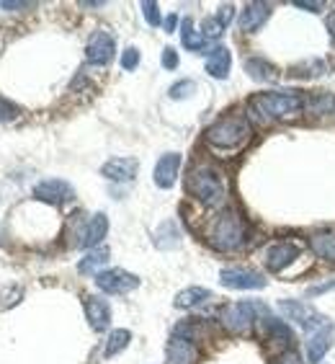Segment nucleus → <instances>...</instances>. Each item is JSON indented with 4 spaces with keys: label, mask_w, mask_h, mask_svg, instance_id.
I'll return each mask as SVG.
<instances>
[{
    "label": "nucleus",
    "mask_w": 335,
    "mask_h": 364,
    "mask_svg": "<svg viewBox=\"0 0 335 364\" xmlns=\"http://www.w3.org/2000/svg\"><path fill=\"white\" fill-rule=\"evenodd\" d=\"M109 256H111V251L106 248V245H98V248H93L91 253H85L83 259H80V264H77V272L80 274H96V269H101L109 261Z\"/></svg>",
    "instance_id": "25"
},
{
    "label": "nucleus",
    "mask_w": 335,
    "mask_h": 364,
    "mask_svg": "<svg viewBox=\"0 0 335 364\" xmlns=\"http://www.w3.org/2000/svg\"><path fill=\"white\" fill-rule=\"evenodd\" d=\"M178 171H181V155L178 153H165L160 155V161L155 163V183L160 186V189H170L178 178Z\"/></svg>",
    "instance_id": "15"
},
{
    "label": "nucleus",
    "mask_w": 335,
    "mask_h": 364,
    "mask_svg": "<svg viewBox=\"0 0 335 364\" xmlns=\"http://www.w3.org/2000/svg\"><path fill=\"white\" fill-rule=\"evenodd\" d=\"M0 8H6V11H28V8H34V3H11V0H3Z\"/></svg>",
    "instance_id": "39"
},
{
    "label": "nucleus",
    "mask_w": 335,
    "mask_h": 364,
    "mask_svg": "<svg viewBox=\"0 0 335 364\" xmlns=\"http://www.w3.org/2000/svg\"><path fill=\"white\" fill-rule=\"evenodd\" d=\"M309 248L317 259H325L328 264H335V232L325 230V232H314L309 238Z\"/></svg>",
    "instance_id": "20"
},
{
    "label": "nucleus",
    "mask_w": 335,
    "mask_h": 364,
    "mask_svg": "<svg viewBox=\"0 0 335 364\" xmlns=\"http://www.w3.org/2000/svg\"><path fill=\"white\" fill-rule=\"evenodd\" d=\"M312 114H330L335 109V98L333 93H312L304 104Z\"/></svg>",
    "instance_id": "28"
},
{
    "label": "nucleus",
    "mask_w": 335,
    "mask_h": 364,
    "mask_svg": "<svg viewBox=\"0 0 335 364\" xmlns=\"http://www.w3.org/2000/svg\"><path fill=\"white\" fill-rule=\"evenodd\" d=\"M34 196L39 202H47V204H67L75 199V189H72L70 183L62 181V178H44L34 186Z\"/></svg>",
    "instance_id": "10"
},
{
    "label": "nucleus",
    "mask_w": 335,
    "mask_h": 364,
    "mask_svg": "<svg viewBox=\"0 0 335 364\" xmlns=\"http://www.w3.org/2000/svg\"><path fill=\"white\" fill-rule=\"evenodd\" d=\"M196 91L194 80H178L175 85H170V98H189Z\"/></svg>",
    "instance_id": "32"
},
{
    "label": "nucleus",
    "mask_w": 335,
    "mask_h": 364,
    "mask_svg": "<svg viewBox=\"0 0 335 364\" xmlns=\"http://www.w3.org/2000/svg\"><path fill=\"white\" fill-rule=\"evenodd\" d=\"M96 287L106 294H126L140 287V279L124 269H106L96 274Z\"/></svg>",
    "instance_id": "6"
},
{
    "label": "nucleus",
    "mask_w": 335,
    "mask_h": 364,
    "mask_svg": "<svg viewBox=\"0 0 335 364\" xmlns=\"http://www.w3.org/2000/svg\"><path fill=\"white\" fill-rule=\"evenodd\" d=\"M18 114H21V109H18L13 101H8V98L0 96V122H13Z\"/></svg>",
    "instance_id": "31"
},
{
    "label": "nucleus",
    "mask_w": 335,
    "mask_h": 364,
    "mask_svg": "<svg viewBox=\"0 0 335 364\" xmlns=\"http://www.w3.org/2000/svg\"><path fill=\"white\" fill-rule=\"evenodd\" d=\"M137 65H140V49L126 47L124 55H121V68H124V70H134Z\"/></svg>",
    "instance_id": "34"
},
{
    "label": "nucleus",
    "mask_w": 335,
    "mask_h": 364,
    "mask_svg": "<svg viewBox=\"0 0 335 364\" xmlns=\"http://www.w3.org/2000/svg\"><path fill=\"white\" fill-rule=\"evenodd\" d=\"M116 55V39L114 34H109L106 28H98L93 31L91 39H88V47H85V57L91 65H109Z\"/></svg>",
    "instance_id": "9"
},
{
    "label": "nucleus",
    "mask_w": 335,
    "mask_h": 364,
    "mask_svg": "<svg viewBox=\"0 0 335 364\" xmlns=\"http://www.w3.org/2000/svg\"><path fill=\"white\" fill-rule=\"evenodd\" d=\"M245 73H248L253 80H260V83H271V80L279 77V70H276L268 60H263V57H248V60H245Z\"/></svg>",
    "instance_id": "21"
},
{
    "label": "nucleus",
    "mask_w": 335,
    "mask_h": 364,
    "mask_svg": "<svg viewBox=\"0 0 335 364\" xmlns=\"http://www.w3.org/2000/svg\"><path fill=\"white\" fill-rule=\"evenodd\" d=\"M219 284L227 289H260L265 287L263 274L248 267H232L219 272Z\"/></svg>",
    "instance_id": "8"
},
{
    "label": "nucleus",
    "mask_w": 335,
    "mask_h": 364,
    "mask_svg": "<svg viewBox=\"0 0 335 364\" xmlns=\"http://www.w3.org/2000/svg\"><path fill=\"white\" fill-rule=\"evenodd\" d=\"M245 240H248V225H245V220L240 218L235 210L222 212V215L212 223L209 243L214 245L216 251H222V253L238 251V248L245 245Z\"/></svg>",
    "instance_id": "3"
},
{
    "label": "nucleus",
    "mask_w": 335,
    "mask_h": 364,
    "mask_svg": "<svg viewBox=\"0 0 335 364\" xmlns=\"http://www.w3.org/2000/svg\"><path fill=\"white\" fill-rule=\"evenodd\" d=\"M222 31H224V26L216 18H204V23H202V34L207 36V39H216V36H222Z\"/></svg>",
    "instance_id": "33"
},
{
    "label": "nucleus",
    "mask_w": 335,
    "mask_h": 364,
    "mask_svg": "<svg viewBox=\"0 0 335 364\" xmlns=\"http://www.w3.org/2000/svg\"><path fill=\"white\" fill-rule=\"evenodd\" d=\"M163 68H165V70H175V68H178V52H175L173 47L163 49Z\"/></svg>",
    "instance_id": "36"
},
{
    "label": "nucleus",
    "mask_w": 335,
    "mask_h": 364,
    "mask_svg": "<svg viewBox=\"0 0 335 364\" xmlns=\"http://www.w3.org/2000/svg\"><path fill=\"white\" fill-rule=\"evenodd\" d=\"M263 336L268 338L271 343H281V346H292L294 336L292 331H289L287 323H281L279 318H271V316H263Z\"/></svg>",
    "instance_id": "19"
},
{
    "label": "nucleus",
    "mask_w": 335,
    "mask_h": 364,
    "mask_svg": "<svg viewBox=\"0 0 335 364\" xmlns=\"http://www.w3.org/2000/svg\"><path fill=\"white\" fill-rule=\"evenodd\" d=\"M175 26H178V16L170 14V16H168V18H165V31H168V34H173Z\"/></svg>",
    "instance_id": "42"
},
{
    "label": "nucleus",
    "mask_w": 335,
    "mask_h": 364,
    "mask_svg": "<svg viewBox=\"0 0 335 364\" xmlns=\"http://www.w3.org/2000/svg\"><path fill=\"white\" fill-rule=\"evenodd\" d=\"M230 65H232V55L227 47H214L207 52V73L216 80H224L230 75Z\"/></svg>",
    "instance_id": "18"
},
{
    "label": "nucleus",
    "mask_w": 335,
    "mask_h": 364,
    "mask_svg": "<svg viewBox=\"0 0 335 364\" xmlns=\"http://www.w3.org/2000/svg\"><path fill=\"white\" fill-rule=\"evenodd\" d=\"M232 14H235V8H232V6H222V8H219V14H216V21L222 23V26H227V23L232 21Z\"/></svg>",
    "instance_id": "38"
},
{
    "label": "nucleus",
    "mask_w": 335,
    "mask_h": 364,
    "mask_svg": "<svg viewBox=\"0 0 335 364\" xmlns=\"http://www.w3.org/2000/svg\"><path fill=\"white\" fill-rule=\"evenodd\" d=\"M189 191L204 207H216L224 199V181L212 166H196L189 173Z\"/></svg>",
    "instance_id": "4"
},
{
    "label": "nucleus",
    "mask_w": 335,
    "mask_h": 364,
    "mask_svg": "<svg viewBox=\"0 0 335 364\" xmlns=\"http://www.w3.org/2000/svg\"><path fill=\"white\" fill-rule=\"evenodd\" d=\"M260 316H265V305L260 302H230L219 313L224 328L230 333H248Z\"/></svg>",
    "instance_id": "5"
},
{
    "label": "nucleus",
    "mask_w": 335,
    "mask_h": 364,
    "mask_svg": "<svg viewBox=\"0 0 335 364\" xmlns=\"http://www.w3.org/2000/svg\"><path fill=\"white\" fill-rule=\"evenodd\" d=\"M142 14H145V21L150 23V26H160V23H163L160 6H158V3H153V0H145V3H142Z\"/></svg>",
    "instance_id": "30"
},
{
    "label": "nucleus",
    "mask_w": 335,
    "mask_h": 364,
    "mask_svg": "<svg viewBox=\"0 0 335 364\" xmlns=\"http://www.w3.org/2000/svg\"><path fill=\"white\" fill-rule=\"evenodd\" d=\"M181 42H183V47L196 52V55H204V52H207V36H204L202 31H196L191 18H183L181 21Z\"/></svg>",
    "instance_id": "24"
},
{
    "label": "nucleus",
    "mask_w": 335,
    "mask_h": 364,
    "mask_svg": "<svg viewBox=\"0 0 335 364\" xmlns=\"http://www.w3.org/2000/svg\"><path fill=\"white\" fill-rule=\"evenodd\" d=\"M271 364H304V362H302V354H300V351L289 349V351H281L279 357L273 359Z\"/></svg>",
    "instance_id": "35"
},
{
    "label": "nucleus",
    "mask_w": 335,
    "mask_h": 364,
    "mask_svg": "<svg viewBox=\"0 0 335 364\" xmlns=\"http://www.w3.org/2000/svg\"><path fill=\"white\" fill-rule=\"evenodd\" d=\"M279 310H281V316L287 318V321L300 323L302 328L309 331V333H312L314 328H320L322 323L328 321V318H322L317 310H312L309 305H304L302 300H279Z\"/></svg>",
    "instance_id": "7"
},
{
    "label": "nucleus",
    "mask_w": 335,
    "mask_h": 364,
    "mask_svg": "<svg viewBox=\"0 0 335 364\" xmlns=\"http://www.w3.org/2000/svg\"><path fill=\"white\" fill-rule=\"evenodd\" d=\"M335 338V326L330 321H325L320 328H314L307 338V362L309 364H320L322 357L330 351Z\"/></svg>",
    "instance_id": "12"
},
{
    "label": "nucleus",
    "mask_w": 335,
    "mask_h": 364,
    "mask_svg": "<svg viewBox=\"0 0 335 364\" xmlns=\"http://www.w3.org/2000/svg\"><path fill=\"white\" fill-rule=\"evenodd\" d=\"M129 341H132V333L126 328H116V331H111V336H109V341H106V357L111 359V357H116L119 351H124L126 346H129Z\"/></svg>",
    "instance_id": "27"
},
{
    "label": "nucleus",
    "mask_w": 335,
    "mask_h": 364,
    "mask_svg": "<svg viewBox=\"0 0 335 364\" xmlns=\"http://www.w3.org/2000/svg\"><path fill=\"white\" fill-rule=\"evenodd\" d=\"M251 124H248V119L245 117H240V114H227V117H222V119H216L214 124L207 129V142H209L212 147H216V150H238V147H243L245 142L251 140Z\"/></svg>",
    "instance_id": "2"
},
{
    "label": "nucleus",
    "mask_w": 335,
    "mask_h": 364,
    "mask_svg": "<svg viewBox=\"0 0 335 364\" xmlns=\"http://www.w3.org/2000/svg\"><path fill=\"white\" fill-rule=\"evenodd\" d=\"M330 289H335V279L320 282V284H312V287L307 289V294H309V297H317V294H325V292H330Z\"/></svg>",
    "instance_id": "37"
},
{
    "label": "nucleus",
    "mask_w": 335,
    "mask_h": 364,
    "mask_svg": "<svg viewBox=\"0 0 335 364\" xmlns=\"http://www.w3.org/2000/svg\"><path fill=\"white\" fill-rule=\"evenodd\" d=\"M302 248L292 240H279V243H273L271 248H265L263 259H265V267L271 269V272H284L287 267H292L294 261L300 259Z\"/></svg>",
    "instance_id": "11"
},
{
    "label": "nucleus",
    "mask_w": 335,
    "mask_h": 364,
    "mask_svg": "<svg viewBox=\"0 0 335 364\" xmlns=\"http://www.w3.org/2000/svg\"><path fill=\"white\" fill-rule=\"evenodd\" d=\"M212 292L204 287H189L183 289V292L175 294V308L181 310H189V308H196V305H204V302L209 300Z\"/></svg>",
    "instance_id": "26"
},
{
    "label": "nucleus",
    "mask_w": 335,
    "mask_h": 364,
    "mask_svg": "<svg viewBox=\"0 0 335 364\" xmlns=\"http://www.w3.org/2000/svg\"><path fill=\"white\" fill-rule=\"evenodd\" d=\"M85 316H88V323H91L93 331H106L111 326V308H109V302L104 297H98V294H88L85 297Z\"/></svg>",
    "instance_id": "14"
},
{
    "label": "nucleus",
    "mask_w": 335,
    "mask_h": 364,
    "mask_svg": "<svg viewBox=\"0 0 335 364\" xmlns=\"http://www.w3.org/2000/svg\"><path fill=\"white\" fill-rule=\"evenodd\" d=\"M325 26H328L330 39H333V44H335V11H330V14H328V18H325Z\"/></svg>",
    "instance_id": "41"
},
{
    "label": "nucleus",
    "mask_w": 335,
    "mask_h": 364,
    "mask_svg": "<svg viewBox=\"0 0 335 364\" xmlns=\"http://www.w3.org/2000/svg\"><path fill=\"white\" fill-rule=\"evenodd\" d=\"M106 232H109V218H106L104 212H98V215H93V218L83 225V230L77 232L75 245L77 248H91L93 251V248L106 238Z\"/></svg>",
    "instance_id": "13"
},
{
    "label": "nucleus",
    "mask_w": 335,
    "mask_h": 364,
    "mask_svg": "<svg viewBox=\"0 0 335 364\" xmlns=\"http://www.w3.org/2000/svg\"><path fill=\"white\" fill-rule=\"evenodd\" d=\"M304 109V98L297 91H268L251 98V112L258 114V119H292Z\"/></svg>",
    "instance_id": "1"
},
{
    "label": "nucleus",
    "mask_w": 335,
    "mask_h": 364,
    "mask_svg": "<svg viewBox=\"0 0 335 364\" xmlns=\"http://www.w3.org/2000/svg\"><path fill=\"white\" fill-rule=\"evenodd\" d=\"M178 243H181L178 223H175V220H165V223L155 230V245L163 248V251H170V248H178Z\"/></svg>",
    "instance_id": "23"
},
{
    "label": "nucleus",
    "mask_w": 335,
    "mask_h": 364,
    "mask_svg": "<svg viewBox=\"0 0 335 364\" xmlns=\"http://www.w3.org/2000/svg\"><path fill=\"white\" fill-rule=\"evenodd\" d=\"M168 359H170V364H194L196 362L194 341L173 336V341H170V346H168Z\"/></svg>",
    "instance_id": "22"
},
{
    "label": "nucleus",
    "mask_w": 335,
    "mask_h": 364,
    "mask_svg": "<svg viewBox=\"0 0 335 364\" xmlns=\"http://www.w3.org/2000/svg\"><path fill=\"white\" fill-rule=\"evenodd\" d=\"M325 73V63L322 60H307V63H302V65H294L292 73L289 75L292 77H317Z\"/></svg>",
    "instance_id": "29"
},
{
    "label": "nucleus",
    "mask_w": 335,
    "mask_h": 364,
    "mask_svg": "<svg viewBox=\"0 0 335 364\" xmlns=\"http://www.w3.org/2000/svg\"><path fill=\"white\" fill-rule=\"evenodd\" d=\"M268 16H271V6L268 3H248V6L240 11V28L253 34V31H258L265 21H268Z\"/></svg>",
    "instance_id": "17"
},
{
    "label": "nucleus",
    "mask_w": 335,
    "mask_h": 364,
    "mask_svg": "<svg viewBox=\"0 0 335 364\" xmlns=\"http://www.w3.org/2000/svg\"><path fill=\"white\" fill-rule=\"evenodd\" d=\"M294 6L304 8V11H312V14H320V11H322V3H307V0H297Z\"/></svg>",
    "instance_id": "40"
},
{
    "label": "nucleus",
    "mask_w": 335,
    "mask_h": 364,
    "mask_svg": "<svg viewBox=\"0 0 335 364\" xmlns=\"http://www.w3.org/2000/svg\"><path fill=\"white\" fill-rule=\"evenodd\" d=\"M137 168H140L137 158H111L109 163H104L101 173L109 181L124 183V181H132L134 176H137Z\"/></svg>",
    "instance_id": "16"
}]
</instances>
